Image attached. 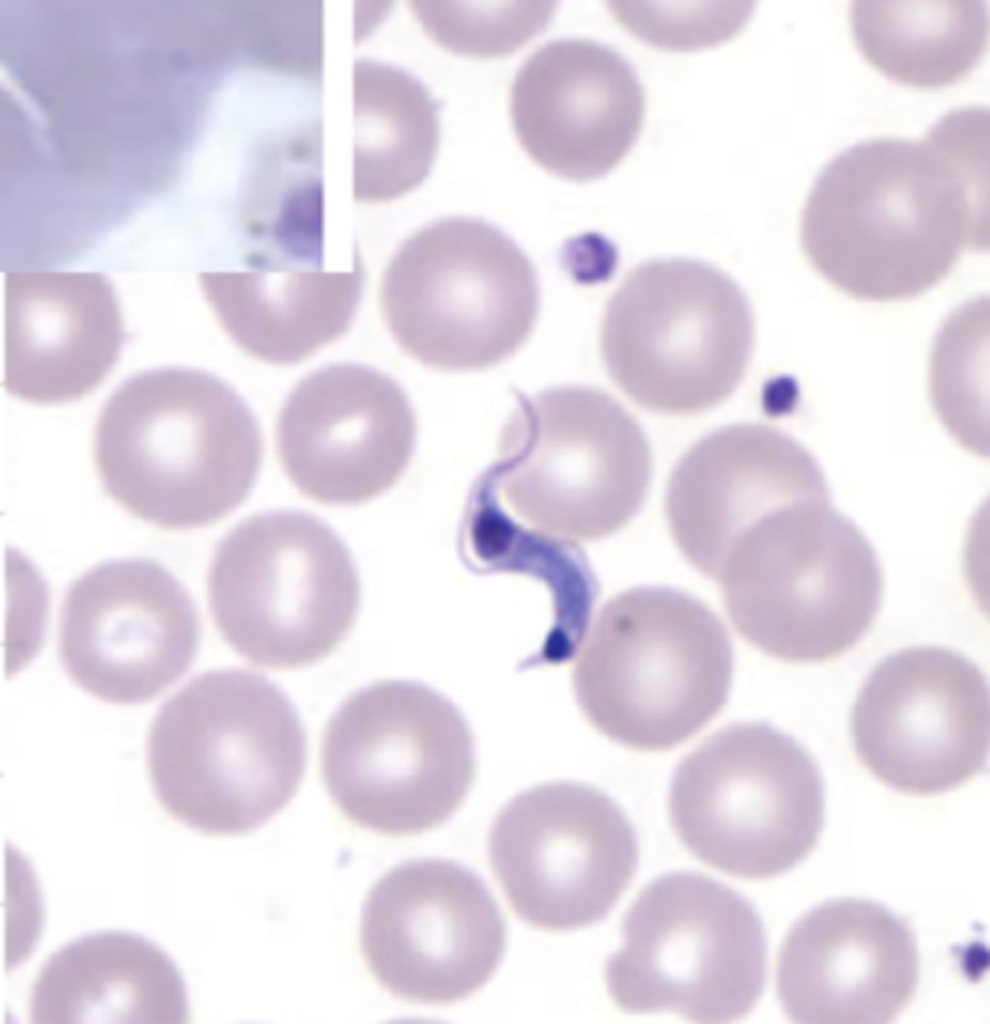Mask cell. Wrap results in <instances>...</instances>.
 Segmentation results:
<instances>
[{"instance_id": "6da1fadb", "label": "cell", "mask_w": 990, "mask_h": 1024, "mask_svg": "<svg viewBox=\"0 0 990 1024\" xmlns=\"http://www.w3.org/2000/svg\"><path fill=\"white\" fill-rule=\"evenodd\" d=\"M990 113L954 108L915 139L875 137L832 156L802 206L800 240L833 287L867 301L916 297L989 246Z\"/></svg>"}, {"instance_id": "7a4b0ae2", "label": "cell", "mask_w": 990, "mask_h": 1024, "mask_svg": "<svg viewBox=\"0 0 990 1024\" xmlns=\"http://www.w3.org/2000/svg\"><path fill=\"white\" fill-rule=\"evenodd\" d=\"M263 457L258 421L209 372L154 368L126 379L103 405L94 462L107 494L167 530L218 522L255 485Z\"/></svg>"}, {"instance_id": "3957f363", "label": "cell", "mask_w": 990, "mask_h": 1024, "mask_svg": "<svg viewBox=\"0 0 990 1024\" xmlns=\"http://www.w3.org/2000/svg\"><path fill=\"white\" fill-rule=\"evenodd\" d=\"M307 761L296 708L272 680L226 668L201 673L156 713L147 773L164 810L206 835L263 826L294 797Z\"/></svg>"}, {"instance_id": "277c9868", "label": "cell", "mask_w": 990, "mask_h": 1024, "mask_svg": "<svg viewBox=\"0 0 990 1024\" xmlns=\"http://www.w3.org/2000/svg\"><path fill=\"white\" fill-rule=\"evenodd\" d=\"M729 635L697 598L636 587L600 609L572 669L576 701L607 738L644 751L694 736L727 701Z\"/></svg>"}, {"instance_id": "5b68a950", "label": "cell", "mask_w": 990, "mask_h": 1024, "mask_svg": "<svg viewBox=\"0 0 990 1024\" xmlns=\"http://www.w3.org/2000/svg\"><path fill=\"white\" fill-rule=\"evenodd\" d=\"M748 643L777 659L816 663L852 649L881 606L875 550L831 499L770 513L731 544L716 580Z\"/></svg>"}, {"instance_id": "8992f818", "label": "cell", "mask_w": 990, "mask_h": 1024, "mask_svg": "<svg viewBox=\"0 0 990 1024\" xmlns=\"http://www.w3.org/2000/svg\"><path fill=\"white\" fill-rule=\"evenodd\" d=\"M379 294L397 346L448 372L507 360L540 311L529 257L503 230L469 216L435 220L406 238L387 263Z\"/></svg>"}, {"instance_id": "52a82bcc", "label": "cell", "mask_w": 990, "mask_h": 1024, "mask_svg": "<svg viewBox=\"0 0 990 1024\" xmlns=\"http://www.w3.org/2000/svg\"><path fill=\"white\" fill-rule=\"evenodd\" d=\"M755 340L750 302L718 267L689 258L641 262L607 301L600 352L613 382L647 410L694 415L728 399Z\"/></svg>"}, {"instance_id": "ba28073f", "label": "cell", "mask_w": 990, "mask_h": 1024, "mask_svg": "<svg viewBox=\"0 0 990 1024\" xmlns=\"http://www.w3.org/2000/svg\"><path fill=\"white\" fill-rule=\"evenodd\" d=\"M488 469L505 502L534 529L596 540L639 512L652 456L641 426L616 399L564 385L518 396Z\"/></svg>"}, {"instance_id": "9c48e42d", "label": "cell", "mask_w": 990, "mask_h": 1024, "mask_svg": "<svg viewBox=\"0 0 990 1024\" xmlns=\"http://www.w3.org/2000/svg\"><path fill=\"white\" fill-rule=\"evenodd\" d=\"M622 937L605 982L624 1012L728 1023L749 1014L762 995L761 917L746 897L709 876L678 871L649 882L625 913Z\"/></svg>"}, {"instance_id": "30bf717a", "label": "cell", "mask_w": 990, "mask_h": 1024, "mask_svg": "<svg viewBox=\"0 0 990 1024\" xmlns=\"http://www.w3.org/2000/svg\"><path fill=\"white\" fill-rule=\"evenodd\" d=\"M210 613L225 642L257 666L290 669L329 655L348 635L360 581L343 540L299 510L250 516L217 544Z\"/></svg>"}, {"instance_id": "8fae6325", "label": "cell", "mask_w": 990, "mask_h": 1024, "mask_svg": "<svg viewBox=\"0 0 990 1024\" xmlns=\"http://www.w3.org/2000/svg\"><path fill=\"white\" fill-rule=\"evenodd\" d=\"M469 724L446 696L413 680H381L352 693L329 719L321 771L336 807L389 836L421 833L461 806L474 780Z\"/></svg>"}, {"instance_id": "7c38bea8", "label": "cell", "mask_w": 990, "mask_h": 1024, "mask_svg": "<svg viewBox=\"0 0 990 1024\" xmlns=\"http://www.w3.org/2000/svg\"><path fill=\"white\" fill-rule=\"evenodd\" d=\"M825 792L811 754L766 722L728 725L678 764L672 828L704 864L749 880L802 862L824 823Z\"/></svg>"}, {"instance_id": "4fadbf2b", "label": "cell", "mask_w": 990, "mask_h": 1024, "mask_svg": "<svg viewBox=\"0 0 990 1024\" xmlns=\"http://www.w3.org/2000/svg\"><path fill=\"white\" fill-rule=\"evenodd\" d=\"M489 860L510 906L528 924L569 931L603 920L638 867L634 827L604 792L573 781L525 790L498 812Z\"/></svg>"}, {"instance_id": "5bb4252c", "label": "cell", "mask_w": 990, "mask_h": 1024, "mask_svg": "<svg viewBox=\"0 0 990 1024\" xmlns=\"http://www.w3.org/2000/svg\"><path fill=\"white\" fill-rule=\"evenodd\" d=\"M988 682L964 655L909 647L878 662L851 710L860 762L910 795L955 789L985 771L990 742Z\"/></svg>"}, {"instance_id": "9a60e30c", "label": "cell", "mask_w": 990, "mask_h": 1024, "mask_svg": "<svg viewBox=\"0 0 990 1024\" xmlns=\"http://www.w3.org/2000/svg\"><path fill=\"white\" fill-rule=\"evenodd\" d=\"M359 942L370 973L393 996L448 1005L495 973L506 927L477 874L450 860L421 858L393 867L372 886Z\"/></svg>"}, {"instance_id": "2e32d148", "label": "cell", "mask_w": 990, "mask_h": 1024, "mask_svg": "<svg viewBox=\"0 0 990 1024\" xmlns=\"http://www.w3.org/2000/svg\"><path fill=\"white\" fill-rule=\"evenodd\" d=\"M200 620L185 587L161 564L115 559L68 587L58 623V655L70 679L112 704L146 703L193 664Z\"/></svg>"}, {"instance_id": "e0dca14e", "label": "cell", "mask_w": 990, "mask_h": 1024, "mask_svg": "<svg viewBox=\"0 0 990 1024\" xmlns=\"http://www.w3.org/2000/svg\"><path fill=\"white\" fill-rule=\"evenodd\" d=\"M416 432L414 409L396 380L368 365L336 363L293 387L278 415L277 451L304 495L359 504L399 480Z\"/></svg>"}, {"instance_id": "ac0fdd59", "label": "cell", "mask_w": 990, "mask_h": 1024, "mask_svg": "<svg viewBox=\"0 0 990 1024\" xmlns=\"http://www.w3.org/2000/svg\"><path fill=\"white\" fill-rule=\"evenodd\" d=\"M920 961L915 935L885 906L834 899L803 914L786 934L776 990L789 1021L885 1024L911 1003Z\"/></svg>"}, {"instance_id": "d6986e66", "label": "cell", "mask_w": 990, "mask_h": 1024, "mask_svg": "<svg viewBox=\"0 0 990 1024\" xmlns=\"http://www.w3.org/2000/svg\"><path fill=\"white\" fill-rule=\"evenodd\" d=\"M645 108L632 64L614 48L580 37L539 46L510 91L521 147L550 173L578 182L605 176L626 157Z\"/></svg>"}, {"instance_id": "ffe728a7", "label": "cell", "mask_w": 990, "mask_h": 1024, "mask_svg": "<svg viewBox=\"0 0 990 1024\" xmlns=\"http://www.w3.org/2000/svg\"><path fill=\"white\" fill-rule=\"evenodd\" d=\"M831 498L814 456L769 425L720 427L697 441L669 478L665 508L690 564L716 580L734 540L760 518L794 503Z\"/></svg>"}, {"instance_id": "44dd1931", "label": "cell", "mask_w": 990, "mask_h": 1024, "mask_svg": "<svg viewBox=\"0 0 990 1024\" xmlns=\"http://www.w3.org/2000/svg\"><path fill=\"white\" fill-rule=\"evenodd\" d=\"M3 386L24 401L79 399L115 365L126 340L110 280L99 272L8 270Z\"/></svg>"}, {"instance_id": "7402d4cb", "label": "cell", "mask_w": 990, "mask_h": 1024, "mask_svg": "<svg viewBox=\"0 0 990 1024\" xmlns=\"http://www.w3.org/2000/svg\"><path fill=\"white\" fill-rule=\"evenodd\" d=\"M189 1016L187 986L173 959L123 930L87 933L54 951L28 1000L36 1024H182Z\"/></svg>"}, {"instance_id": "603a6c76", "label": "cell", "mask_w": 990, "mask_h": 1024, "mask_svg": "<svg viewBox=\"0 0 990 1024\" xmlns=\"http://www.w3.org/2000/svg\"><path fill=\"white\" fill-rule=\"evenodd\" d=\"M249 271L199 274L220 325L246 354L293 365L340 338L352 324L364 287L356 255L344 272L255 264Z\"/></svg>"}, {"instance_id": "cb8c5ba5", "label": "cell", "mask_w": 990, "mask_h": 1024, "mask_svg": "<svg viewBox=\"0 0 990 1024\" xmlns=\"http://www.w3.org/2000/svg\"><path fill=\"white\" fill-rule=\"evenodd\" d=\"M986 0H852L854 41L874 67L914 87L935 88L967 75L988 47Z\"/></svg>"}, {"instance_id": "d4e9b609", "label": "cell", "mask_w": 990, "mask_h": 1024, "mask_svg": "<svg viewBox=\"0 0 990 1024\" xmlns=\"http://www.w3.org/2000/svg\"><path fill=\"white\" fill-rule=\"evenodd\" d=\"M497 493L492 477L483 472L465 507L463 551L472 553L477 561L472 566L479 570L525 574L542 581L553 600L555 653L573 655L585 637L598 596L593 570L574 541L513 523L502 512Z\"/></svg>"}, {"instance_id": "484cf974", "label": "cell", "mask_w": 990, "mask_h": 1024, "mask_svg": "<svg viewBox=\"0 0 990 1024\" xmlns=\"http://www.w3.org/2000/svg\"><path fill=\"white\" fill-rule=\"evenodd\" d=\"M988 329V296L964 303L938 331L930 362L931 399L938 417L958 441L980 454Z\"/></svg>"}, {"instance_id": "4316f807", "label": "cell", "mask_w": 990, "mask_h": 1024, "mask_svg": "<svg viewBox=\"0 0 990 1024\" xmlns=\"http://www.w3.org/2000/svg\"><path fill=\"white\" fill-rule=\"evenodd\" d=\"M556 3H500L484 8L457 3L415 2L427 33L462 54L497 56L515 51L548 25Z\"/></svg>"}, {"instance_id": "83f0119b", "label": "cell", "mask_w": 990, "mask_h": 1024, "mask_svg": "<svg viewBox=\"0 0 990 1024\" xmlns=\"http://www.w3.org/2000/svg\"><path fill=\"white\" fill-rule=\"evenodd\" d=\"M618 22L634 35L657 47L668 50H693L724 42L737 33L753 11V3L740 7L715 3L710 8L675 9L646 7L644 3L609 2Z\"/></svg>"}, {"instance_id": "f1b7e54d", "label": "cell", "mask_w": 990, "mask_h": 1024, "mask_svg": "<svg viewBox=\"0 0 990 1024\" xmlns=\"http://www.w3.org/2000/svg\"><path fill=\"white\" fill-rule=\"evenodd\" d=\"M136 81L140 82L141 80H140V78H137ZM143 81H146V80H143ZM151 82H157V81H151Z\"/></svg>"}]
</instances>
